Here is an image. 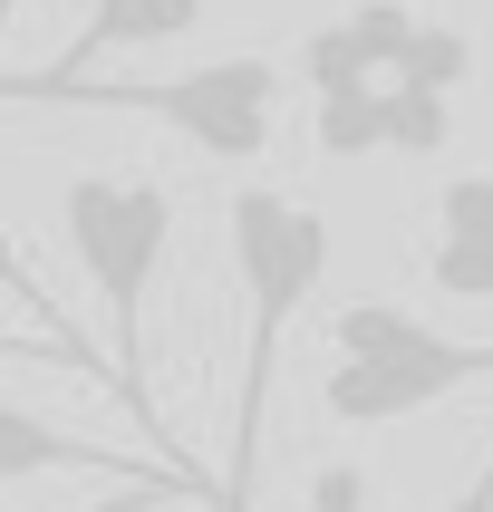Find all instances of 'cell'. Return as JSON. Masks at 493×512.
<instances>
[{"instance_id":"cell-1","label":"cell","mask_w":493,"mask_h":512,"mask_svg":"<svg viewBox=\"0 0 493 512\" xmlns=\"http://www.w3.org/2000/svg\"><path fill=\"white\" fill-rule=\"evenodd\" d=\"M232 271H242V397H232V464H223V512L261 503V416H271V368H281L290 319L310 310V290L329 281V223L319 203L281 194V184H242L232 194Z\"/></svg>"},{"instance_id":"cell-2","label":"cell","mask_w":493,"mask_h":512,"mask_svg":"<svg viewBox=\"0 0 493 512\" xmlns=\"http://www.w3.org/2000/svg\"><path fill=\"white\" fill-rule=\"evenodd\" d=\"M68 252H78L97 310H107V377H116V406L155 435V455H174L165 435V406H155V377H145V300H155V271L174 252V194L155 174H78L68 184Z\"/></svg>"},{"instance_id":"cell-3","label":"cell","mask_w":493,"mask_h":512,"mask_svg":"<svg viewBox=\"0 0 493 512\" xmlns=\"http://www.w3.org/2000/svg\"><path fill=\"white\" fill-rule=\"evenodd\" d=\"M493 377V339H445L435 319L397 310V300H348L329 319V426H397L426 416L435 397H464Z\"/></svg>"},{"instance_id":"cell-4","label":"cell","mask_w":493,"mask_h":512,"mask_svg":"<svg viewBox=\"0 0 493 512\" xmlns=\"http://www.w3.org/2000/svg\"><path fill=\"white\" fill-rule=\"evenodd\" d=\"M49 107H136L213 165H261L271 136H281V68L271 58H203V68H174V78H107V87L78 78Z\"/></svg>"},{"instance_id":"cell-5","label":"cell","mask_w":493,"mask_h":512,"mask_svg":"<svg viewBox=\"0 0 493 512\" xmlns=\"http://www.w3.org/2000/svg\"><path fill=\"white\" fill-rule=\"evenodd\" d=\"M29 474H97V484H194L203 503L223 512V493L203 484V464H165V455H126V445H97V435H68L49 416L0 397V484H29Z\"/></svg>"},{"instance_id":"cell-6","label":"cell","mask_w":493,"mask_h":512,"mask_svg":"<svg viewBox=\"0 0 493 512\" xmlns=\"http://www.w3.org/2000/svg\"><path fill=\"white\" fill-rule=\"evenodd\" d=\"M203 20V0H87L78 39L49 58V68H20V78H0V97H29V107H49L68 78H97L107 58H136V49H165L184 29Z\"/></svg>"},{"instance_id":"cell-7","label":"cell","mask_w":493,"mask_h":512,"mask_svg":"<svg viewBox=\"0 0 493 512\" xmlns=\"http://www.w3.org/2000/svg\"><path fill=\"white\" fill-rule=\"evenodd\" d=\"M406 39H416L406 0H358V10H339L329 29L300 39V87H387Z\"/></svg>"},{"instance_id":"cell-8","label":"cell","mask_w":493,"mask_h":512,"mask_svg":"<svg viewBox=\"0 0 493 512\" xmlns=\"http://www.w3.org/2000/svg\"><path fill=\"white\" fill-rule=\"evenodd\" d=\"M426 281L445 300H493V174H445L435 184Z\"/></svg>"},{"instance_id":"cell-9","label":"cell","mask_w":493,"mask_h":512,"mask_svg":"<svg viewBox=\"0 0 493 512\" xmlns=\"http://www.w3.org/2000/svg\"><path fill=\"white\" fill-rule=\"evenodd\" d=\"M310 136L329 165H358V155H377V87H310Z\"/></svg>"},{"instance_id":"cell-10","label":"cell","mask_w":493,"mask_h":512,"mask_svg":"<svg viewBox=\"0 0 493 512\" xmlns=\"http://www.w3.org/2000/svg\"><path fill=\"white\" fill-rule=\"evenodd\" d=\"M0 368H78V377H97V387H116L107 348H87L78 329H0Z\"/></svg>"},{"instance_id":"cell-11","label":"cell","mask_w":493,"mask_h":512,"mask_svg":"<svg viewBox=\"0 0 493 512\" xmlns=\"http://www.w3.org/2000/svg\"><path fill=\"white\" fill-rule=\"evenodd\" d=\"M0 290H10V300H20V310L39 319V329H68V319H58V300H49V281H39V271L20 261V242H10V223H0Z\"/></svg>"},{"instance_id":"cell-12","label":"cell","mask_w":493,"mask_h":512,"mask_svg":"<svg viewBox=\"0 0 493 512\" xmlns=\"http://www.w3.org/2000/svg\"><path fill=\"white\" fill-rule=\"evenodd\" d=\"M165 503H203L194 484H126V493H107V503H87V512H165Z\"/></svg>"},{"instance_id":"cell-13","label":"cell","mask_w":493,"mask_h":512,"mask_svg":"<svg viewBox=\"0 0 493 512\" xmlns=\"http://www.w3.org/2000/svg\"><path fill=\"white\" fill-rule=\"evenodd\" d=\"M310 503H319V512H368V474H348V464H329V474L310 484Z\"/></svg>"},{"instance_id":"cell-14","label":"cell","mask_w":493,"mask_h":512,"mask_svg":"<svg viewBox=\"0 0 493 512\" xmlns=\"http://www.w3.org/2000/svg\"><path fill=\"white\" fill-rule=\"evenodd\" d=\"M435 512H493V455H484V464H474V484H464V493H455V503H435Z\"/></svg>"}]
</instances>
